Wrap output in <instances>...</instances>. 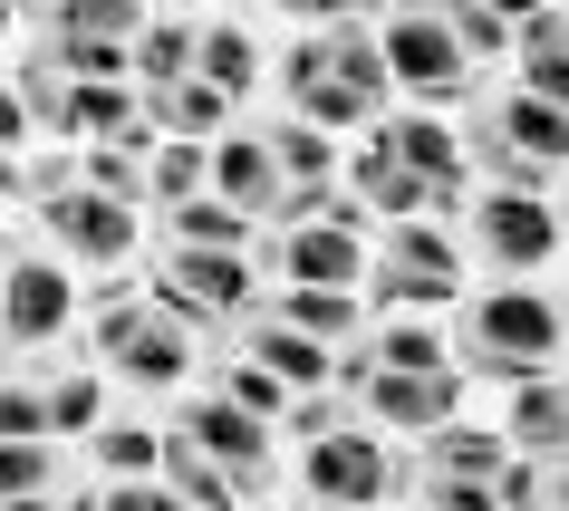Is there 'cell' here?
Segmentation results:
<instances>
[{
  "instance_id": "38",
  "label": "cell",
  "mask_w": 569,
  "mask_h": 511,
  "mask_svg": "<svg viewBox=\"0 0 569 511\" xmlns=\"http://www.w3.org/2000/svg\"><path fill=\"white\" fill-rule=\"evenodd\" d=\"M78 174H88L97 193H117V203L154 212V183H146V146H88V154H78Z\"/></svg>"
},
{
  "instance_id": "12",
  "label": "cell",
  "mask_w": 569,
  "mask_h": 511,
  "mask_svg": "<svg viewBox=\"0 0 569 511\" xmlns=\"http://www.w3.org/2000/svg\"><path fill=\"white\" fill-rule=\"evenodd\" d=\"M338 395L387 434H435L445 415H463V367H358L338 358Z\"/></svg>"
},
{
  "instance_id": "33",
  "label": "cell",
  "mask_w": 569,
  "mask_h": 511,
  "mask_svg": "<svg viewBox=\"0 0 569 511\" xmlns=\"http://www.w3.org/2000/svg\"><path fill=\"white\" fill-rule=\"evenodd\" d=\"M78 473L59 453V434H0V502H20V492H59Z\"/></svg>"
},
{
  "instance_id": "46",
  "label": "cell",
  "mask_w": 569,
  "mask_h": 511,
  "mask_svg": "<svg viewBox=\"0 0 569 511\" xmlns=\"http://www.w3.org/2000/svg\"><path fill=\"white\" fill-rule=\"evenodd\" d=\"M10 261H20V251H10V241H0V290H10Z\"/></svg>"
},
{
  "instance_id": "31",
  "label": "cell",
  "mask_w": 569,
  "mask_h": 511,
  "mask_svg": "<svg viewBox=\"0 0 569 511\" xmlns=\"http://www.w3.org/2000/svg\"><path fill=\"white\" fill-rule=\"evenodd\" d=\"M193 49H203V20H146V30H136V88H174V78H193Z\"/></svg>"
},
{
  "instance_id": "30",
  "label": "cell",
  "mask_w": 569,
  "mask_h": 511,
  "mask_svg": "<svg viewBox=\"0 0 569 511\" xmlns=\"http://www.w3.org/2000/svg\"><path fill=\"white\" fill-rule=\"evenodd\" d=\"M193 78H212L222 97H241V107H251V88H261V39L241 30V20H203V49H193Z\"/></svg>"
},
{
  "instance_id": "22",
  "label": "cell",
  "mask_w": 569,
  "mask_h": 511,
  "mask_svg": "<svg viewBox=\"0 0 569 511\" xmlns=\"http://www.w3.org/2000/svg\"><path fill=\"white\" fill-rule=\"evenodd\" d=\"M511 88L550 97V107H569V0H550L540 20H521L511 30Z\"/></svg>"
},
{
  "instance_id": "11",
  "label": "cell",
  "mask_w": 569,
  "mask_h": 511,
  "mask_svg": "<svg viewBox=\"0 0 569 511\" xmlns=\"http://www.w3.org/2000/svg\"><path fill=\"white\" fill-rule=\"evenodd\" d=\"M39 251H59L68 271H117V261H136V241H146V212L117 203V193H97V183H68L59 203L30 212Z\"/></svg>"
},
{
  "instance_id": "36",
  "label": "cell",
  "mask_w": 569,
  "mask_h": 511,
  "mask_svg": "<svg viewBox=\"0 0 569 511\" xmlns=\"http://www.w3.org/2000/svg\"><path fill=\"white\" fill-rule=\"evenodd\" d=\"M445 20H453L463 59H473L482 78H502V68H511V20L492 10V0H445Z\"/></svg>"
},
{
  "instance_id": "41",
  "label": "cell",
  "mask_w": 569,
  "mask_h": 511,
  "mask_svg": "<svg viewBox=\"0 0 569 511\" xmlns=\"http://www.w3.org/2000/svg\"><path fill=\"white\" fill-rule=\"evenodd\" d=\"M97 492H107V511H203V502H183L164 473L154 482H97Z\"/></svg>"
},
{
  "instance_id": "15",
  "label": "cell",
  "mask_w": 569,
  "mask_h": 511,
  "mask_svg": "<svg viewBox=\"0 0 569 511\" xmlns=\"http://www.w3.org/2000/svg\"><path fill=\"white\" fill-rule=\"evenodd\" d=\"M68 329H78V280H68V261L59 251H20L10 261V290H0V348L49 358Z\"/></svg>"
},
{
  "instance_id": "47",
  "label": "cell",
  "mask_w": 569,
  "mask_h": 511,
  "mask_svg": "<svg viewBox=\"0 0 569 511\" xmlns=\"http://www.w3.org/2000/svg\"><path fill=\"white\" fill-rule=\"evenodd\" d=\"M174 10H203V0H174Z\"/></svg>"
},
{
  "instance_id": "32",
  "label": "cell",
  "mask_w": 569,
  "mask_h": 511,
  "mask_svg": "<svg viewBox=\"0 0 569 511\" xmlns=\"http://www.w3.org/2000/svg\"><path fill=\"white\" fill-rule=\"evenodd\" d=\"M0 434H49V358L0 348Z\"/></svg>"
},
{
  "instance_id": "49",
  "label": "cell",
  "mask_w": 569,
  "mask_h": 511,
  "mask_svg": "<svg viewBox=\"0 0 569 511\" xmlns=\"http://www.w3.org/2000/svg\"><path fill=\"white\" fill-rule=\"evenodd\" d=\"M560 232H569V203H560Z\"/></svg>"
},
{
  "instance_id": "7",
  "label": "cell",
  "mask_w": 569,
  "mask_h": 511,
  "mask_svg": "<svg viewBox=\"0 0 569 511\" xmlns=\"http://www.w3.org/2000/svg\"><path fill=\"white\" fill-rule=\"evenodd\" d=\"M453 241H463V261H473L482 280H550L560 251H569L560 203H550V193H511V183H473Z\"/></svg>"
},
{
  "instance_id": "28",
  "label": "cell",
  "mask_w": 569,
  "mask_h": 511,
  "mask_svg": "<svg viewBox=\"0 0 569 511\" xmlns=\"http://www.w3.org/2000/svg\"><path fill=\"white\" fill-rule=\"evenodd\" d=\"M338 358H358V367H453V338L435 319H367V338H348Z\"/></svg>"
},
{
  "instance_id": "3",
  "label": "cell",
  "mask_w": 569,
  "mask_h": 511,
  "mask_svg": "<svg viewBox=\"0 0 569 511\" xmlns=\"http://www.w3.org/2000/svg\"><path fill=\"white\" fill-rule=\"evenodd\" d=\"M88 358L107 367V387H126V395H183L193 377H203V338L183 329L154 290H136V280H97V300H88Z\"/></svg>"
},
{
  "instance_id": "43",
  "label": "cell",
  "mask_w": 569,
  "mask_h": 511,
  "mask_svg": "<svg viewBox=\"0 0 569 511\" xmlns=\"http://www.w3.org/2000/svg\"><path fill=\"white\" fill-rule=\"evenodd\" d=\"M492 10H502L511 30H521V20H540V10H550V0H492Z\"/></svg>"
},
{
  "instance_id": "16",
  "label": "cell",
  "mask_w": 569,
  "mask_h": 511,
  "mask_svg": "<svg viewBox=\"0 0 569 511\" xmlns=\"http://www.w3.org/2000/svg\"><path fill=\"white\" fill-rule=\"evenodd\" d=\"M261 319L319 338V348H348V338H367V290H300V280H261Z\"/></svg>"
},
{
  "instance_id": "9",
  "label": "cell",
  "mask_w": 569,
  "mask_h": 511,
  "mask_svg": "<svg viewBox=\"0 0 569 511\" xmlns=\"http://www.w3.org/2000/svg\"><path fill=\"white\" fill-rule=\"evenodd\" d=\"M136 30H146V0H39L30 59L59 78H136Z\"/></svg>"
},
{
  "instance_id": "1",
  "label": "cell",
  "mask_w": 569,
  "mask_h": 511,
  "mask_svg": "<svg viewBox=\"0 0 569 511\" xmlns=\"http://www.w3.org/2000/svg\"><path fill=\"white\" fill-rule=\"evenodd\" d=\"M453 367L482 377V387H531V377H560L569 367V290L550 280H482L453 309Z\"/></svg>"
},
{
  "instance_id": "17",
  "label": "cell",
  "mask_w": 569,
  "mask_h": 511,
  "mask_svg": "<svg viewBox=\"0 0 569 511\" xmlns=\"http://www.w3.org/2000/svg\"><path fill=\"white\" fill-rule=\"evenodd\" d=\"M232 348H241L251 367H270V377H280L290 395L338 387V348H319V338H300V329H280V319H261V309H251V319L232 329Z\"/></svg>"
},
{
  "instance_id": "25",
  "label": "cell",
  "mask_w": 569,
  "mask_h": 511,
  "mask_svg": "<svg viewBox=\"0 0 569 511\" xmlns=\"http://www.w3.org/2000/svg\"><path fill=\"white\" fill-rule=\"evenodd\" d=\"M416 473H492L502 482L511 444H502V424H473V415H445L435 434H416V453H406Z\"/></svg>"
},
{
  "instance_id": "13",
  "label": "cell",
  "mask_w": 569,
  "mask_h": 511,
  "mask_svg": "<svg viewBox=\"0 0 569 511\" xmlns=\"http://www.w3.org/2000/svg\"><path fill=\"white\" fill-rule=\"evenodd\" d=\"M367 222H261V280H300V290H367Z\"/></svg>"
},
{
  "instance_id": "21",
  "label": "cell",
  "mask_w": 569,
  "mask_h": 511,
  "mask_svg": "<svg viewBox=\"0 0 569 511\" xmlns=\"http://www.w3.org/2000/svg\"><path fill=\"white\" fill-rule=\"evenodd\" d=\"M502 444L511 453H569V367L560 377H531V387H502Z\"/></svg>"
},
{
  "instance_id": "42",
  "label": "cell",
  "mask_w": 569,
  "mask_h": 511,
  "mask_svg": "<svg viewBox=\"0 0 569 511\" xmlns=\"http://www.w3.org/2000/svg\"><path fill=\"white\" fill-rule=\"evenodd\" d=\"M30 136H39V126H30V97L0 78V154H30Z\"/></svg>"
},
{
  "instance_id": "27",
  "label": "cell",
  "mask_w": 569,
  "mask_h": 511,
  "mask_svg": "<svg viewBox=\"0 0 569 511\" xmlns=\"http://www.w3.org/2000/svg\"><path fill=\"white\" fill-rule=\"evenodd\" d=\"M146 117H154V136H193V146H212V136H232L241 97H222L212 78H174V88L146 97Z\"/></svg>"
},
{
  "instance_id": "24",
  "label": "cell",
  "mask_w": 569,
  "mask_h": 511,
  "mask_svg": "<svg viewBox=\"0 0 569 511\" xmlns=\"http://www.w3.org/2000/svg\"><path fill=\"white\" fill-rule=\"evenodd\" d=\"M348 193L367 203V222H425V212H435V193H425V183L406 174V164H396L387 146H377V136H367L358 154H348Z\"/></svg>"
},
{
  "instance_id": "8",
  "label": "cell",
  "mask_w": 569,
  "mask_h": 511,
  "mask_svg": "<svg viewBox=\"0 0 569 511\" xmlns=\"http://www.w3.org/2000/svg\"><path fill=\"white\" fill-rule=\"evenodd\" d=\"M146 290L174 309L203 348H222V338L261 309V261H251V251H154Z\"/></svg>"
},
{
  "instance_id": "35",
  "label": "cell",
  "mask_w": 569,
  "mask_h": 511,
  "mask_svg": "<svg viewBox=\"0 0 569 511\" xmlns=\"http://www.w3.org/2000/svg\"><path fill=\"white\" fill-rule=\"evenodd\" d=\"M146 183H154V212L164 203H193L212 183V146H193V136H164V146L146 154Z\"/></svg>"
},
{
  "instance_id": "37",
  "label": "cell",
  "mask_w": 569,
  "mask_h": 511,
  "mask_svg": "<svg viewBox=\"0 0 569 511\" xmlns=\"http://www.w3.org/2000/svg\"><path fill=\"white\" fill-rule=\"evenodd\" d=\"M406 502L416 511H502V482L492 473H416L406 463Z\"/></svg>"
},
{
  "instance_id": "19",
  "label": "cell",
  "mask_w": 569,
  "mask_h": 511,
  "mask_svg": "<svg viewBox=\"0 0 569 511\" xmlns=\"http://www.w3.org/2000/svg\"><path fill=\"white\" fill-rule=\"evenodd\" d=\"M78 473L88 482H154L164 473V424H146V415L88 424V434H78Z\"/></svg>"
},
{
  "instance_id": "5",
  "label": "cell",
  "mask_w": 569,
  "mask_h": 511,
  "mask_svg": "<svg viewBox=\"0 0 569 511\" xmlns=\"http://www.w3.org/2000/svg\"><path fill=\"white\" fill-rule=\"evenodd\" d=\"M473 290V261L445 222H387L367 251V309L377 319H445Z\"/></svg>"
},
{
  "instance_id": "23",
  "label": "cell",
  "mask_w": 569,
  "mask_h": 511,
  "mask_svg": "<svg viewBox=\"0 0 569 511\" xmlns=\"http://www.w3.org/2000/svg\"><path fill=\"white\" fill-rule=\"evenodd\" d=\"M88 424H107V367L88 358V338L78 348H49V434H88Z\"/></svg>"
},
{
  "instance_id": "45",
  "label": "cell",
  "mask_w": 569,
  "mask_h": 511,
  "mask_svg": "<svg viewBox=\"0 0 569 511\" xmlns=\"http://www.w3.org/2000/svg\"><path fill=\"white\" fill-rule=\"evenodd\" d=\"M261 511H319V502H300V492H290V502H261Z\"/></svg>"
},
{
  "instance_id": "6",
  "label": "cell",
  "mask_w": 569,
  "mask_h": 511,
  "mask_svg": "<svg viewBox=\"0 0 569 511\" xmlns=\"http://www.w3.org/2000/svg\"><path fill=\"white\" fill-rule=\"evenodd\" d=\"M290 492L319 511H387L406 502V453L387 444V424H329V434H309V444H290Z\"/></svg>"
},
{
  "instance_id": "10",
  "label": "cell",
  "mask_w": 569,
  "mask_h": 511,
  "mask_svg": "<svg viewBox=\"0 0 569 511\" xmlns=\"http://www.w3.org/2000/svg\"><path fill=\"white\" fill-rule=\"evenodd\" d=\"M377 49H387L396 97H416V107H473L482 68L463 59V39H453L445 0H396L387 20H377Z\"/></svg>"
},
{
  "instance_id": "51",
  "label": "cell",
  "mask_w": 569,
  "mask_h": 511,
  "mask_svg": "<svg viewBox=\"0 0 569 511\" xmlns=\"http://www.w3.org/2000/svg\"><path fill=\"white\" fill-rule=\"evenodd\" d=\"M406 511H416V502H406Z\"/></svg>"
},
{
  "instance_id": "44",
  "label": "cell",
  "mask_w": 569,
  "mask_h": 511,
  "mask_svg": "<svg viewBox=\"0 0 569 511\" xmlns=\"http://www.w3.org/2000/svg\"><path fill=\"white\" fill-rule=\"evenodd\" d=\"M20 20H30V10H20V0H0V39H10V30H20Z\"/></svg>"
},
{
  "instance_id": "50",
  "label": "cell",
  "mask_w": 569,
  "mask_h": 511,
  "mask_svg": "<svg viewBox=\"0 0 569 511\" xmlns=\"http://www.w3.org/2000/svg\"><path fill=\"white\" fill-rule=\"evenodd\" d=\"M20 10H39V0H20Z\"/></svg>"
},
{
  "instance_id": "14",
  "label": "cell",
  "mask_w": 569,
  "mask_h": 511,
  "mask_svg": "<svg viewBox=\"0 0 569 511\" xmlns=\"http://www.w3.org/2000/svg\"><path fill=\"white\" fill-rule=\"evenodd\" d=\"M174 434H193L212 463H232L241 492H270V482H280V424L251 415V405H232V395L183 387V395H174Z\"/></svg>"
},
{
  "instance_id": "26",
  "label": "cell",
  "mask_w": 569,
  "mask_h": 511,
  "mask_svg": "<svg viewBox=\"0 0 569 511\" xmlns=\"http://www.w3.org/2000/svg\"><path fill=\"white\" fill-rule=\"evenodd\" d=\"M261 146H270V164H280V183H338V136L329 126H309V117H290V107H261Z\"/></svg>"
},
{
  "instance_id": "18",
  "label": "cell",
  "mask_w": 569,
  "mask_h": 511,
  "mask_svg": "<svg viewBox=\"0 0 569 511\" xmlns=\"http://www.w3.org/2000/svg\"><path fill=\"white\" fill-rule=\"evenodd\" d=\"M154 251H261V222L203 183L193 203H164V212H154Z\"/></svg>"
},
{
  "instance_id": "48",
  "label": "cell",
  "mask_w": 569,
  "mask_h": 511,
  "mask_svg": "<svg viewBox=\"0 0 569 511\" xmlns=\"http://www.w3.org/2000/svg\"><path fill=\"white\" fill-rule=\"evenodd\" d=\"M0 78H10V49H0Z\"/></svg>"
},
{
  "instance_id": "39",
  "label": "cell",
  "mask_w": 569,
  "mask_h": 511,
  "mask_svg": "<svg viewBox=\"0 0 569 511\" xmlns=\"http://www.w3.org/2000/svg\"><path fill=\"white\" fill-rule=\"evenodd\" d=\"M251 10H270V20H290V30H348V20H387L396 0H251Z\"/></svg>"
},
{
  "instance_id": "29",
  "label": "cell",
  "mask_w": 569,
  "mask_h": 511,
  "mask_svg": "<svg viewBox=\"0 0 569 511\" xmlns=\"http://www.w3.org/2000/svg\"><path fill=\"white\" fill-rule=\"evenodd\" d=\"M164 482H174L183 502H203V511H241V502H251L232 463H212V453L193 444V434H174V424H164Z\"/></svg>"
},
{
  "instance_id": "2",
  "label": "cell",
  "mask_w": 569,
  "mask_h": 511,
  "mask_svg": "<svg viewBox=\"0 0 569 511\" xmlns=\"http://www.w3.org/2000/svg\"><path fill=\"white\" fill-rule=\"evenodd\" d=\"M270 97H280L290 117L348 136V126H377L396 107V78H387L377 30L348 20V30H300V39H290V49L270 59Z\"/></svg>"
},
{
  "instance_id": "34",
  "label": "cell",
  "mask_w": 569,
  "mask_h": 511,
  "mask_svg": "<svg viewBox=\"0 0 569 511\" xmlns=\"http://www.w3.org/2000/svg\"><path fill=\"white\" fill-rule=\"evenodd\" d=\"M502 511H569V453H511Z\"/></svg>"
},
{
  "instance_id": "20",
  "label": "cell",
  "mask_w": 569,
  "mask_h": 511,
  "mask_svg": "<svg viewBox=\"0 0 569 511\" xmlns=\"http://www.w3.org/2000/svg\"><path fill=\"white\" fill-rule=\"evenodd\" d=\"M212 193L241 203L251 222H270V203H280V164H270V146H261V126H251V117H241L232 136H212Z\"/></svg>"
},
{
  "instance_id": "40",
  "label": "cell",
  "mask_w": 569,
  "mask_h": 511,
  "mask_svg": "<svg viewBox=\"0 0 569 511\" xmlns=\"http://www.w3.org/2000/svg\"><path fill=\"white\" fill-rule=\"evenodd\" d=\"M68 183H88V174H78V154H59V146H30V154H20V203H59V193H68Z\"/></svg>"
},
{
  "instance_id": "4",
  "label": "cell",
  "mask_w": 569,
  "mask_h": 511,
  "mask_svg": "<svg viewBox=\"0 0 569 511\" xmlns=\"http://www.w3.org/2000/svg\"><path fill=\"white\" fill-rule=\"evenodd\" d=\"M463 164H473V183L550 193L569 174V107L511 88V78H482L473 107H463Z\"/></svg>"
}]
</instances>
